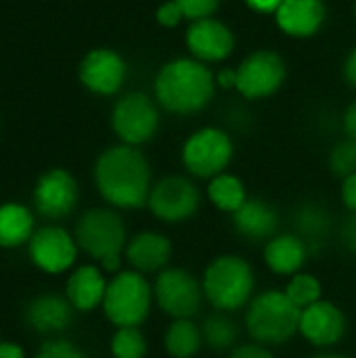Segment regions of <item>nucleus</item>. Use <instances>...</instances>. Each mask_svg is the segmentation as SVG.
<instances>
[{
	"label": "nucleus",
	"mask_w": 356,
	"mask_h": 358,
	"mask_svg": "<svg viewBox=\"0 0 356 358\" xmlns=\"http://www.w3.org/2000/svg\"><path fill=\"white\" fill-rule=\"evenodd\" d=\"M311 358H348L346 355H340V352H334V350H319L317 355H313Z\"/></svg>",
	"instance_id": "79ce46f5"
},
{
	"label": "nucleus",
	"mask_w": 356,
	"mask_h": 358,
	"mask_svg": "<svg viewBox=\"0 0 356 358\" xmlns=\"http://www.w3.org/2000/svg\"><path fill=\"white\" fill-rule=\"evenodd\" d=\"M128 67L120 52L113 48H92L84 55L78 67L80 82L94 94L111 96L115 94L126 80Z\"/></svg>",
	"instance_id": "2eb2a0df"
},
{
	"label": "nucleus",
	"mask_w": 356,
	"mask_h": 358,
	"mask_svg": "<svg viewBox=\"0 0 356 358\" xmlns=\"http://www.w3.org/2000/svg\"><path fill=\"white\" fill-rule=\"evenodd\" d=\"M281 2L283 0H245V4L260 15H271V13L275 15L277 8L281 6Z\"/></svg>",
	"instance_id": "e433bc0d"
},
{
	"label": "nucleus",
	"mask_w": 356,
	"mask_h": 358,
	"mask_svg": "<svg viewBox=\"0 0 356 358\" xmlns=\"http://www.w3.org/2000/svg\"><path fill=\"white\" fill-rule=\"evenodd\" d=\"M73 237L80 252L97 262L115 254H124L130 239L122 214L109 206L82 212L73 227Z\"/></svg>",
	"instance_id": "423d86ee"
},
{
	"label": "nucleus",
	"mask_w": 356,
	"mask_h": 358,
	"mask_svg": "<svg viewBox=\"0 0 356 358\" xmlns=\"http://www.w3.org/2000/svg\"><path fill=\"white\" fill-rule=\"evenodd\" d=\"M153 304V283L149 277L126 268L109 279L101 308L105 319L118 329L141 327L149 319Z\"/></svg>",
	"instance_id": "39448f33"
},
{
	"label": "nucleus",
	"mask_w": 356,
	"mask_h": 358,
	"mask_svg": "<svg viewBox=\"0 0 356 358\" xmlns=\"http://www.w3.org/2000/svg\"><path fill=\"white\" fill-rule=\"evenodd\" d=\"M344 132L348 138L356 141V99L344 111Z\"/></svg>",
	"instance_id": "4c0bfd02"
},
{
	"label": "nucleus",
	"mask_w": 356,
	"mask_h": 358,
	"mask_svg": "<svg viewBox=\"0 0 356 358\" xmlns=\"http://www.w3.org/2000/svg\"><path fill=\"white\" fill-rule=\"evenodd\" d=\"M73 306L65 296L40 294L31 298L25 306V323L31 331L42 336H57L69 329L73 321Z\"/></svg>",
	"instance_id": "aec40b11"
},
{
	"label": "nucleus",
	"mask_w": 356,
	"mask_h": 358,
	"mask_svg": "<svg viewBox=\"0 0 356 358\" xmlns=\"http://www.w3.org/2000/svg\"><path fill=\"white\" fill-rule=\"evenodd\" d=\"M147 348V338L141 327H118L109 342L113 358H145Z\"/></svg>",
	"instance_id": "c85d7f7f"
},
{
	"label": "nucleus",
	"mask_w": 356,
	"mask_h": 358,
	"mask_svg": "<svg viewBox=\"0 0 356 358\" xmlns=\"http://www.w3.org/2000/svg\"><path fill=\"white\" fill-rule=\"evenodd\" d=\"M187 48L193 59L201 63H220L229 59L235 50V34L220 19L206 17L191 21L187 29Z\"/></svg>",
	"instance_id": "dca6fc26"
},
{
	"label": "nucleus",
	"mask_w": 356,
	"mask_h": 358,
	"mask_svg": "<svg viewBox=\"0 0 356 358\" xmlns=\"http://www.w3.org/2000/svg\"><path fill=\"white\" fill-rule=\"evenodd\" d=\"M300 308L292 304L283 289L258 292L243 310V327L252 342L275 348L298 336Z\"/></svg>",
	"instance_id": "20e7f679"
},
{
	"label": "nucleus",
	"mask_w": 356,
	"mask_h": 358,
	"mask_svg": "<svg viewBox=\"0 0 356 358\" xmlns=\"http://www.w3.org/2000/svg\"><path fill=\"white\" fill-rule=\"evenodd\" d=\"M340 199L348 214H356V172L346 176L340 187Z\"/></svg>",
	"instance_id": "c9c22d12"
},
{
	"label": "nucleus",
	"mask_w": 356,
	"mask_h": 358,
	"mask_svg": "<svg viewBox=\"0 0 356 358\" xmlns=\"http://www.w3.org/2000/svg\"><path fill=\"white\" fill-rule=\"evenodd\" d=\"M344 78L353 88H356V46L350 50V55L344 63Z\"/></svg>",
	"instance_id": "ea45409f"
},
{
	"label": "nucleus",
	"mask_w": 356,
	"mask_h": 358,
	"mask_svg": "<svg viewBox=\"0 0 356 358\" xmlns=\"http://www.w3.org/2000/svg\"><path fill=\"white\" fill-rule=\"evenodd\" d=\"M235 153L229 132L216 126H204L187 136L180 147V162L191 178L210 180L227 172Z\"/></svg>",
	"instance_id": "0eeeda50"
},
{
	"label": "nucleus",
	"mask_w": 356,
	"mask_h": 358,
	"mask_svg": "<svg viewBox=\"0 0 356 358\" xmlns=\"http://www.w3.org/2000/svg\"><path fill=\"white\" fill-rule=\"evenodd\" d=\"M235 233L248 243H266L279 233L281 216L273 203L262 197H248V201L231 216Z\"/></svg>",
	"instance_id": "a211bd4d"
},
{
	"label": "nucleus",
	"mask_w": 356,
	"mask_h": 358,
	"mask_svg": "<svg viewBox=\"0 0 356 358\" xmlns=\"http://www.w3.org/2000/svg\"><path fill=\"white\" fill-rule=\"evenodd\" d=\"M155 19H157V23H159L162 27L172 29V27H176L183 19H187V17H185V13H183V8L178 6L176 0H166V2H162V4L157 6Z\"/></svg>",
	"instance_id": "473e14b6"
},
{
	"label": "nucleus",
	"mask_w": 356,
	"mask_h": 358,
	"mask_svg": "<svg viewBox=\"0 0 356 358\" xmlns=\"http://www.w3.org/2000/svg\"><path fill=\"white\" fill-rule=\"evenodd\" d=\"M327 17L323 0H283L275 13L277 27L290 38L315 36Z\"/></svg>",
	"instance_id": "4be33fe9"
},
{
	"label": "nucleus",
	"mask_w": 356,
	"mask_h": 358,
	"mask_svg": "<svg viewBox=\"0 0 356 358\" xmlns=\"http://www.w3.org/2000/svg\"><path fill=\"white\" fill-rule=\"evenodd\" d=\"M0 358H25V350L15 342H0Z\"/></svg>",
	"instance_id": "58836bf2"
},
{
	"label": "nucleus",
	"mask_w": 356,
	"mask_h": 358,
	"mask_svg": "<svg viewBox=\"0 0 356 358\" xmlns=\"http://www.w3.org/2000/svg\"><path fill=\"white\" fill-rule=\"evenodd\" d=\"M346 329L348 321L344 310L329 300H319L300 313L298 336H302L311 346L319 350H332L338 346L344 340Z\"/></svg>",
	"instance_id": "4468645a"
},
{
	"label": "nucleus",
	"mask_w": 356,
	"mask_h": 358,
	"mask_svg": "<svg viewBox=\"0 0 356 358\" xmlns=\"http://www.w3.org/2000/svg\"><path fill=\"white\" fill-rule=\"evenodd\" d=\"M34 224V214L27 206L19 201L0 203V248L17 250L27 245L36 231Z\"/></svg>",
	"instance_id": "b1692460"
},
{
	"label": "nucleus",
	"mask_w": 356,
	"mask_h": 358,
	"mask_svg": "<svg viewBox=\"0 0 356 358\" xmlns=\"http://www.w3.org/2000/svg\"><path fill=\"white\" fill-rule=\"evenodd\" d=\"M355 17H356V2H355Z\"/></svg>",
	"instance_id": "37998d69"
},
{
	"label": "nucleus",
	"mask_w": 356,
	"mask_h": 358,
	"mask_svg": "<svg viewBox=\"0 0 356 358\" xmlns=\"http://www.w3.org/2000/svg\"><path fill=\"white\" fill-rule=\"evenodd\" d=\"M229 358H277L273 355V350L269 346H262L258 342H248V344H239L231 350Z\"/></svg>",
	"instance_id": "f704fd0d"
},
{
	"label": "nucleus",
	"mask_w": 356,
	"mask_h": 358,
	"mask_svg": "<svg viewBox=\"0 0 356 358\" xmlns=\"http://www.w3.org/2000/svg\"><path fill=\"white\" fill-rule=\"evenodd\" d=\"M164 350L170 358H193L204 348V336L195 319H176L164 331Z\"/></svg>",
	"instance_id": "393cba45"
},
{
	"label": "nucleus",
	"mask_w": 356,
	"mask_h": 358,
	"mask_svg": "<svg viewBox=\"0 0 356 358\" xmlns=\"http://www.w3.org/2000/svg\"><path fill=\"white\" fill-rule=\"evenodd\" d=\"M199 327L204 336V346H208L210 350L225 352V350H233L235 346H239L237 342L241 336V327L235 321V317L229 313L212 310L210 315L204 317Z\"/></svg>",
	"instance_id": "bb28decb"
},
{
	"label": "nucleus",
	"mask_w": 356,
	"mask_h": 358,
	"mask_svg": "<svg viewBox=\"0 0 356 358\" xmlns=\"http://www.w3.org/2000/svg\"><path fill=\"white\" fill-rule=\"evenodd\" d=\"M31 199L38 216L50 222L63 220L76 210L80 201V187L69 170L50 168L38 176Z\"/></svg>",
	"instance_id": "ddd939ff"
},
{
	"label": "nucleus",
	"mask_w": 356,
	"mask_h": 358,
	"mask_svg": "<svg viewBox=\"0 0 356 358\" xmlns=\"http://www.w3.org/2000/svg\"><path fill=\"white\" fill-rule=\"evenodd\" d=\"M174 248L166 233L162 231H138L134 233L124 250V258L128 266L145 277L159 275L164 268L170 266Z\"/></svg>",
	"instance_id": "f3484780"
},
{
	"label": "nucleus",
	"mask_w": 356,
	"mask_h": 358,
	"mask_svg": "<svg viewBox=\"0 0 356 358\" xmlns=\"http://www.w3.org/2000/svg\"><path fill=\"white\" fill-rule=\"evenodd\" d=\"M34 358H88L84 355V350L80 346H76L73 342L65 340V338H52L48 342H44L36 357Z\"/></svg>",
	"instance_id": "7c9ffc66"
},
{
	"label": "nucleus",
	"mask_w": 356,
	"mask_h": 358,
	"mask_svg": "<svg viewBox=\"0 0 356 358\" xmlns=\"http://www.w3.org/2000/svg\"><path fill=\"white\" fill-rule=\"evenodd\" d=\"M111 128L115 136L130 147L149 143L159 128V109L145 92H126L120 96L111 111Z\"/></svg>",
	"instance_id": "9d476101"
},
{
	"label": "nucleus",
	"mask_w": 356,
	"mask_h": 358,
	"mask_svg": "<svg viewBox=\"0 0 356 358\" xmlns=\"http://www.w3.org/2000/svg\"><path fill=\"white\" fill-rule=\"evenodd\" d=\"M216 92L212 69L193 59L178 57L164 63L153 82V94L162 109L174 115H193L210 105Z\"/></svg>",
	"instance_id": "f03ea898"
},
{
	"label": "nucleus",
	"mask_w": 356,
	"mask_h": 358,
	"mask_svg": "<svg viewBox=\"0 0 356 358\" xmlns=\"http://www.w3.org/2000/svg\"><path fill=\"white\" fill-rule=\"evenodd\" d=\"M153 302L172 321L195 319L206 302L201 279L187 268L168 266L153 279Z\"/></svg>",
	"instance_id": "6e6552de"
},
{
	"label": "nucleus",
	"mask_w": 356,
	"mask_h": 358,
	"mask_svg": "<svg viewBox=\"0 0 356 358\" xmlns=\"http://www.w3.org/2000/svg\"><path fill=\"white\" fill-rule=\"evenodd\" d=\"M78 243L73 233L61 224L38 227L27 243V256L31 264L46 275H63L73 268L78 260Z\"/></svg>",
	"instance_id": "9b49d317"
},
{
	"label": "nucleus",
	"mask_w": 356,
	"mask_h": 358,
	"mask_svg": "<svg viewBox=\"0 0 356 358\" xmlns=\"http://www.w3.org/2000/svg\"><path fill=\"white\" fill-rule=\"evenodd\" d=\"M201 208V191L187 174H168L153 182L147 210L166 224H180L191 220Z\"/></svg>",
	"instance_id": "1a4fd4ad"
},
{
	"label": "nucleus",
	"mask_w": 356,
	"mask_h": 358,
	"mask_svg": "<svg viewBox=\"0 0 356 358\" xmlns=\"http://www.w3.org/2000/svg\"><path fill=\"white\" fill-rule=\"evenodd\" d=\"M292 222H294V233H298L306 241L311 256L325 245V241L334 231L332 212L319 201H304L302 206H298Z\"/></svg>",
	"instance_id": "5701e85b"
},
{
	"label": "nucleus",
	"mask_w": 356,
	"mask_h": 358,
	"mask_svg": "<svg viewBox=\"0 0 356 358\" xmlns=\"http://www.w3.org/2000/svg\"><path fill=\"white\" fill-rule=\"evenodd\" d=\"M338 239H340V245L348 254L356 256V214H348L344 218V222L340 224V231H338Z\"/></svg>",
	"instance_id": "72a5a7b5"
},
{
	"label": "nucleus",
	"mask_w": 356,
	"mask_h": 358,
	"mask_svg": "<svg viewBox=\"0 0 356 358\" xmlns=\"http://www.w3.org/2000/svg\"><path fill=\"white\" fill-rule=\"evenodd\" d=\"M94 187L101 199L113 210H143L153 187L149 159L138 147H107L94 162Z\"/></svg>",
	"instance_id": "f257e3e1"
},
{
	"label": "nucleus",
	"mask_w": 356,
	"mask_h": 358,
	"mask_svg": "<svg viewBox=\"0 0 356 358\" xmlns=\"http://www.w3.org/2000/svg\"><path fill=\"white\" fill-rule=\"evenodd\" d=\"M201 287L212 310L235 315L256 296V271L239 254H220L206 264Z\"/></svg>",
	"instance_id": "7ed1b4c3"
},
{
	"label": "nucleus",
	"mask_w": 356,
	"mask_h": 358,
	"mask_svg": "<svg viewBox=\"0 0 356 358\" xmlns=\"http://www.w3.org/2000/svg\"><path fill=\"white\" fill-rule=\"evenodd\" d=\"M107 283L109 279L99 264H80L65 281V298L76 313H92L103 306Z\"/></svg>",
	"instance_id": "412c9836"
},
{
	"label": "nucleus",
	"mask_w": 356,
	"mask_h": 358,
	"mask_svg": "<svg viewBox=\"0 0 356 358\" xmlns=\"http://www.w3.org/2000/svg\"><path fill=\"white\" fill-rule=\"evenodd\" d=\"M206 197L212 203V208H216L222 214L233 216L248 201V189L237 174L222 172L208 180Z\"/></svg>",
	"instance_id": "a878e982"
},
{
	"label": "nucleus",
	"mask_w": 356,
	"mask_h": 358,
	"mask_svg": "<svg viewBox=\"0 0 356 358\" xmlns=\"http://www.w3.org/2000/svg\"><path fill=\"white\" fill-rule=\"evenodd\" d=\"M283 292L292 300V304H296L300 310H304V308L317 304L319 300H323V283L315 275L304 273V271L290 277Z\"/></svg>",
	"instance_id": "cd10ccee"
},
{
	"label": "nucleus",
	"mask_w": 356,
	"mask_h": 358,
	"mask_svg": "<svg viewBox=\"0 0 356 358\" xmlns=\"http://www.w3.org/2000/svg\"><path fill=\"white\" fill-rule=\"evenodd\" d=\"M327 164H329V170L336 178H346L350 174L356 172V141L353 138H342L338 141L332 151H329V157H327Z\"/></svg>",
	"instance_id": "c756f323"
},
{
	"label": "nucleus",
	"mask_w": 356,
	"mask_h": 358,
	"mask_svg": "<svg viewBox=\"0 0 356 358\" xmlns=\"http://www.w3.org/2000/svg\"><path fill=\"white\" fill-rule=\"evenodd\" d=\"M311 258L306 241L294 231H279L262 245V260L266 268L277 277H294L302 273L304 264Z\"/></svg>",
	"instance_id": "6ab92c4d"
},
{
	"label": "nucleus",
	"mask_w": 356,
	"mask_h": 358,
	"mask_svg": "<svg viewBox=\"0 0 356 358\" xmlns=\"http://www.w3.org/2000/svg\"><path fill=\"white\" fill-rule=\"evenodd\" d=\"M176 2L183 8V13H185L187 19L197 21V19L212 17L216 13V8L220 6L222 0H176Z\"/></svg>",
	"instance_id": "2f4dec72"
},
{
	"label": "nucleus",
	"mask_w": 356,
	"mask_h": 358,
	"mask_svg": "<svg viewBox=\"0 0 356 358\" xmlns=\"http://www.w3.org/2000/svg\"><path fill=\"white\" fill-rule=\"evenodd\" d=\"M216 84H220L222 88H237V69H222L218 76H216Z\"/></svg>",
	"instance_id": "a19ab883"
},
{
	"label": "nucleus",
	"mask_w": 356,
	"mask_h": 358,
	"mask_svg": "<svg viewBox=\"0 0 356 358\" xmlns=\"http://www.w3.org/2000/svg\"><path fill=\"white\" fill-rule=\"evenodd\" d=\"M285 76L287 67L279 52L254 50L237 67V92L250 101L269 99L283 86Z\"/></svg>",
	"instance_id": "f8f14e48"
}]
</instances>
